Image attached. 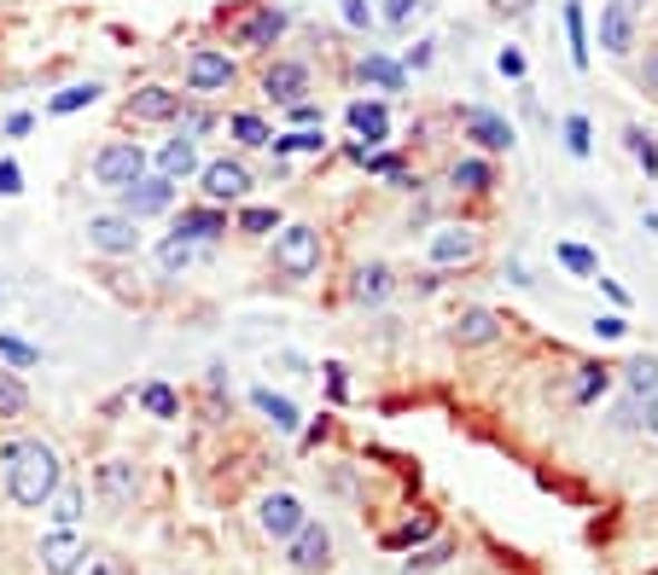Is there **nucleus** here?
Listing matches in <instances>:
<instances>
[{"label":"nucleus","instance_id":"nucleus-34","mask_svg":"<svg viewBox=\"0 0 658 575\" xmlns=\"http://www.w3.org/2000/svg\"><path fill=\"white\" fill-rule=\"evenodd\" d=\"M227 135H234L239 146L257 151V146H268V140H274V128H268L257 111H234V117H227Z\"/></svg>","mask_w":658,"mask_h":575},{"label":"nucleus","instance_id":"nucleus-32","mask_svg":"<svg viewBox=\"0 0 658 575\" xmlns=\"http://www.w3.org/2000/svg\"><path fill=\"white\" fill-rule=\"evenodd\" d=\"M432 535H438V517H409L402 529L385 535V546H391V553H414V546H425Z\"/></svg>","mask_w":658,"mask_h":575},{"label":"nucleus","instance_id":"nucleus-15","mask_svg":"<svg viewBox=\"0 0 658 575\" xmlns=\"http://www.w3.org/2000/svg\"><path fill=\"white\" fill-rule=\"evenodd\" d=\"M181 88H164V82H146V88H135L129 93V105H122V111H129V122H175L181 117Z\"/></svg>","mask_w":658,"mask_h":575},{"label":"nucleus","instance_id":"nucleus-55","mask_svg":"<svg viewBox=\"0 0 658 575\" xmlns=\"http://www.w3.org/2000/svg\"><path fill=\"white\" fill-rule=\"evenodd\" d=\"M647 430L658 436V396H652V413H647Z\"/></svg>","mask_w":658,"mask_h":575},{"label":"nucleus","instance_id":"nucleus-6","mask_svg":"<svg viewBox=\"0 0 658 575\" xmlns=\"http://www.w3.org/2000/svg\"><path fill=\"white\" fill-rule=\"evenodd\" d=\"M198 187H205V204H245L251 198V169L239 163V157H210V163H198Z\"/></svg>","mask_w":658,"mask_h":575},{"label":"nucleus","instance_id":"nucleus-4","mask_svg":"<svg viewBox=\"0 0 658 575\" xmlns=\"http://www.w3.org/2000/svg\"><path fill=\"white\" fill-rule=\"evenodd\" d=\"M181 82L193 99H210V93H227L239 82V65H234V52H222V47H193Z\"/></svg>","mask_w":658,"mask_h":575},{"label":"nucleus","instance_id":"nucleus-43","mask_svg":"<svg viewBox=\"0 0 658 575\" xmlns=\"http://www.w3.org/2000/svg\"><path fill=\"white\" fill-rule=\"evenodd\" d=\"M0 360H12V366H41V349L23 344V337H12V331H0Z\"/></svg>","mask_w":658,"mask_h":575},{"label":"nucleus","instance_id":"nucleus-28","mask_svg":"<svg viewBox=\"0 0 658 575\" xmlns=\"http://www.w3.org/2000/svg\"><path fill=\"white\" fill-rule=\"evenodd\" d=\"M99 93H106L99 82H70V88H59L53 99H47V117H76V111H88Z\"/></svg>","mask_w":658,"mask_h":575},{"label":"nucleus","instance_id":"nucleus-7","mask_svg":"<svg viewBox=\"0 0 658 575\" xmlns=\"http://www.w3.org/2000/svg\"><path fill=\"white\" fill-rule=\"evenodd\" d=\"M88 250L99 256H135L140 250V221L122 216V209H99V216H88Z\"/></svg>","mask_w":658,"mask_h":575},{"label":"nucleus","instance_id":"nucleus-52","mask_svg":"<svg viewBox=\"0 0 658 575\" xmlns=\"http://www.w3.org/2000/svg\"><path fill=\"white\" fill-rule=\"evenodd\" d=\"M595 279H600V291H606V297H612L618 308H629V291H623V285H618V279H606V274H595Z\"/></svg>","mask_w":658,"mask_h":575},{"label":"nucleus","instance_id":"nucleus-17","mask_svg":"<svg viewBox=\"0 0 658 575\" xmlns=\"http://www.w3.org/2000/svg\"><path fill=\"white\" fill-rule=\"evenodd\" d=\"M263 93L274 105H297L303 93H310V65H297V59H274L263 70Z\"/></svg>","mask_w":658,"mask_h":575},{"label":"nucleus","instance_id":"nucleus-30","mask_svg":"<svg viewBox=\"0 0 658 575\" xmlns=\"http://www.w3.org/2000/svg\"><path fill=\"white\" fill-rule=\"evenodd\" d=\"M449 180H454V192H490V187H495V175H490L484 157H454Z\"/></svg>","mask_w":658,"mask_h":575},{"label":"nucleus","instance_id":"nucleus-12","mask_svg":"<svg viewBox=\"0 0 658 575\" xmlns=\"http://www.w3.org/2000/svg\"><path fill=\"white\" fill-rule=\"evenodd\" d=\"M88 541L76 529H47L41 535V575H82L88 569Z\"/></svg>","mask_w":658,"mask_h":575},{"label":"nucleus","instance_id":"nucleus-31","mask_svg":"<svg viewBox=\"0 0 658 575\" xmlns=\"http://www.w3.org/2000/svg\"><path fill=\"white\" fill-rule=\"evenodd\" d=\"M234 232H245V239H268V232H281V209L268 204H245L234 216Z\"/></svg>","mask_w":658,"mask_h":575},{"label":"nucleus","instance_id":"nucleus-48","mask_svg":"<svg viewBox=\"0 0 658 575\" xmlns=\"http://www.w3.org/2000/svg\"><path fill=\"white\" fill-rule=\"evenodd\" d=\"M286 111H292L297 128H321V105L315 99H297V105H286Z\"/></svg>","mask_w":658,"mask_h":575},{"label":"nucleus","instance_id":"nucleus-9","mask_svg":"<svg viewBox=\"0 0 658 575\" xmlns=\"http://www.w3.org/2000/svg\"><path fill=\"white\" fill-rule=\"evenodd\" d=\"M303 517H310V512H303V500H297L292 488H274V494H263V500H257V529H263L274 546H286V541L303 529Z\"/></svg>","mask_w":658,"mask_h":575},{"label":"nucleus","instance_id":"nucleus-45","mask_svg":"<svg viewBox=\"0 0 658 575\" xmlns=\"http://www.w3.org/2000/svg\"><path fill=\"white\" fill-rule=\"evenodd\" d=\"M495 70L508 76V82H524V52H519V47H501V52H495Z\"/></svg>","mask_w":658,"mask_h":575},{"label":"nucleus","instance_id":"nucleus-18","mask_svg":"<svg viewBox=\"0 0 658 575\" xmlns=\"http://www.w3.org/2000/svg\"><path fill=\"white\" fill-rule=\"evenodd\" d=\"M478 227H438L432 239H425V256L438 261V268H454V261H472L478 256Z\"/></svg>","mask_w":658,"mask_h":575},{"label":"nucleus","instance_id":"nucleus-1","mask_svg":"<svg viewBox=\"0 0 658 575\" xmlns=\"http://www.w3.org/2000/svg\"><path fill=\"white\" fill-rule=\"evenodd\" d=\"M0 483H7V500L18 512H41L53 500V488L65 483V465H59V448L41 436H12L0 442Z\"/></svg>","mask_w":658,"mask_h":575},{"label":"nucleus","instance_id":"nucleus-11","mask_svg":"<svg viewBox=\"0 0 658 575\" xmlns=\"http://www.w3.org/2000/svg\"><path fill=\"white\" fill-rule=\"evenodd\" d=\"M286 564H292L297 575H321L326 564H333V535H326V523L303 517V529L286 541Z\"/></svg>","mask_w":658,"mask_h":575},{"label":"nucleus","instance_id":"nucleus-49","mask_svg":"<svg viewBox=\"0 0 658 575\" xmlns=\"http://www.w3.org/2000/svg\"><path fill=\"white\" fill-rule=\"evenodd\" d=\"M595 331L606 337V344H612V337H623V331H629V320H623V314H600V320H595Z\"/></svg>","mask_w":658,"mask_h":575},{"label":"nucleus","instance_id":"nucleus-20","mask_svg":"<svg viewBox=\"0 0 658 575\" xmlns=\"http://www.w3.org/2000/svg\"><path fill=\"white\" fill-rule=\"evenodd\" d=\"M600 47L623 59L629 47H636V12L623 7V0H600Z\"/></svg>","mask_w":658,"mask_h":575},{"label":"nucleus","instance_id":"nucleus-37","mask_svg":"<svg viewBox=\"0 0 658 575\" xmlns=\"http://www.w3.org/2000/svg\"><path fill=\"white\" fill-rule=\"evenodd\" d=\"M606 389H612V366H583V378H577L571 396H577V407H595Z\"/></svg>","mask_w":658,"mask_h":575},{"label":"nucleus","instance_id":"nucleus-35","mask_svg":"<svg viewBox=\"0 0 658 575\" xmlns=\"http://www.w3.org/2000/svg\"><path fill=\"white\" fill-rule=\"evenodd\" d=\"M140 407H146L151 418H164V425H169V418H181V396H175L169 384H158V378L140 384Z\"/></svg>","mask_w":658,"mask_h":575},{"label":"nucleus","instance_id":"nucleus-51","mask_svg":"<svg viewBox=\"0 0 658 575\" xmlns=\"http://www.w3.org/2000/svg\"><path fill=\"white\" fill-rule=\"evenodd\" d=\"M326 389H333V401H344V389H350V378H344V366H326Z\"/></svg>","mask_w":658,"mask_h":575},{"label":"nucleus","instance_id":"nucleus-40","mask_svg":"<svg viewBox=\"0 0 658 575\" xmlns=\"http://www.w3.org/2000/svg\"><path fill=\"white\" fill-rule=\"evenodd\" d=\"M175 122H181L175 135H187V140H205L210 128H216V117H210V111H198V105H193V93L181 99V117H175Z\"/></svg>","mask_w":658,"mask_h":575},{"label":"nucleus","instance_id":"nucleus-44","mask_svg":"<svg viewBox=\"0 0 658 575\" xmlns=\"http://www.w3.org/2000/svg\"><path fill=\"white\" fill-rule=\"evenodd\" d=\"M425 7V0H385V23L391 30H409V18Z\"/></svg>","mask_w":658,"mask_h":575},{"label":"nucleus","instance_id":"nucleus-46","mask_svg":"<svg viewBox=\"0 0 658 575\" xmlns=\"http://www.w3.org/2000/svg\"><path fill=\"white\" fill-rule=\"evenodd\" d=\"M18 192H23V169L12 157H0V198H18Z\"/></svg>","mask_w":658,"mask_h":575},{"label":"nucleus","instance_id":"nucleus-41","mask_svg":"<svg viewBox=\"0 0 658 575\" xmlns=\"http://www.w3.org/2000/svg\"><path fill=\"white\" fill-rule=\"evenodd\" d=\"M553 256H560L571 274H583V279H595V274H600V256H595V250H583V245H571V239H566V245H553Z\"/></svg>","mask_w":658,"mask_h":575},{"label":"nucleus","instance_id":"nucleus-54","mask_svg":"<svg viewBox=\"0 0 658 575\" xmlns=\"http://www.w3.org/2000/svg\"><path fill=\"white\" fill-rule=\"evenodd\" d=\"M30 122H36L30 111H12V117H7V135H30Z\"/></svg>","mask_w":658,"mask_h":575},{"label":"nucleus","instance_id":"nucleus-42","mask_svg":"<svg viewBox=\"0 0 658 575\" xmlns=\"http://www.w3.org/2000/svg\"><path fill=\"white\" fill-rule=\"evenodd\" d=\"M566 146H571V157H589V151H595V128H589L583 111L566 117Z\"/></svg>","mask_w":658,"mask_h":575},{"label":"nucleus","instance_id":"nucleus-29","mask_svg":"<svg viewBox=\"0 0 658 575\" xmlns=\"http://www.w3.org/2000/svg\"><path fill=\"white\" fill-rule=\"evenodd\" d=\"M268 151H274V157H310V151H326V128H292V135H274Z\"/></svg>","mask_w":658,"mask_h":575},{"label":"nucleus","instance_id":"nucleus-36","mask_svg":"<svg viewBox=\"0 0 658 575\" xmlns=\"http://www.w3.org/2000/svg\"><path fill=\"white\" fill-rule=\"evenodd\" d=\"M623 384H629V396H636V401L658 396V360H652V355L629 360V366H623Z\"/></svg>","mask_w":658,"mask_h":575},{"label":"nucleus","instance_id":"nucleus-23","mask_svg":"<svg viewBox=\"0 0 658 575\" xmlns=\"http://www.w3.org/2000/svg\"><path fill=\"white\" fill-rule=\"evenodd\" d=\"M41 512L53 517V529H76V523L88 517V488H82V483H59L53 500H47Z\"/></svg>","mask_w":658,"mask_h":575},{"label":"nucleus","instance_id":"nucleus-21","mask_svg":"<svg viewBox=\"0 0 658 575\" xmlns=\"http://www.w3.org/2000/svg\"><path fill=\"white\" fill-rule=\"evenodd\" d=\"M449 337L461 349H484V344H495V337H501V320H495L490 308H461V314H454V326H449Z\"/></svg>","mask_w":658,"mask_h":575},{"label":"nucleus","instance_id":"nucleus-22","mask_svg":"<svg viewBox=\"0 0 658 575\" xmlns=\"http://www.w3.org/2000/svg\"><path fill=\"white\" fill-rule=\"evenodd\" d=\"M396 291V279H391V268H385V261H362V268H356V279H350V297H356L362 308H379V303H385Z\"/></svg>","mask_w":658,"mask_h":575},{"label":"nucleus","instance_id":"nucleus-25","mask_svg":"<svg viewBox=\"0 0 658 575\" xmlns=\"http://www.w3.org/2000/svg\"><path fill=\"white\" fill-rule=\"evenodd\" d=\"M251 401H257V413L268 418V425L274 430H281V436H297V425H303V413L286 401V396H274V389L268 384H257V389H251Z\"/></svg>","mask_w":658,"mask_h":575},{"label":"nucleus","instance_id":"nucleus-39","mask_svg":"<svg viewBox=\"0 0 658 575\" xmlns=\"http://www.w3.org/2000/svg\"><path fill=\"white\" fill-rule=\"evenodd\" d=\"M623 146H629V157H636L647 175H658V140L647 135V128H623Z\"/></svg>","mask_w":658,"mask_h":575},{"label":"nucleus","instance_id":"nucleus-19","mask_svg":"<svg viewBox=\"0 0 658 575\" xmlns=\"http://www.w3.org/2000/svg\"><path fill=\"white\" fill-rule=\"evenodd\" d=\"M350 128H356V140L367 146V151H379L391 140V111H385V99H350Z\"/></svg>","mask_w":658,"mask_h":575},{"label":"nucleus","instance_id":"nucleus-26","mask_svg":"<svg viewBox=\"0 0 658 575\" xmlns=\"http://www.w3.org/2000/svg\"><path fill=\"white\" fill-rule=\"evenodd\" d=\"M449 564H454V541L432 535L425 546H414V558H402L396 575H438V569H449Z\"/></svg>","mask_w":658,"mask_h":575},{"label":"nucleus","instance_id":"nucleus-2","mask_svg":"<svg viewBox=\"0 0 658 575\" xmlns=\"http://www.w3.org/2000/svg\"><path fill=\"white\" fill-rule=\"evenodd\" d=\"M321 261H326V245H321V232L310 221H292V227L274 232V268L286 279H315Z\"/></svg>","mask_w":658,"mask_h":575},{"label":"nucleus","instance_id":"nucleus-33","mask_svg":"<svg viewBox=\"0 0 658 575\" xmlns=\"http://www.w3.org/2000/svg\"><path fill=\"white\" fill-rule=\"evenodd\" d=\"M193 256H198V245L175 239V232H164V239H158V268H164V279L187 274V268H193Z\"/></svg>","mask_w":658,"mask_h":575},{"label":"nucleus","instance_id":"nucleus-13","mask_svg":"<svg viewBox=\"0 0 658 575\" xmlns=\"http://www.w3.org/2000/svg\"><path fill=\"white\" fill-rule=\"evenodd\" d=\"M461 122H467V140H472L478 151H490V157H501V151H513V146H519L513 122H508V117H495V111H484V105H467Z\"/></svg>","mask_w":658,"mask_h":575},{"label":"nucleus","instance_id":"nucleus-14","mask_svg":"<svg viewBox=\"0 0 658 575\" xmlns=\"http://www.w3.org/2000/svg\"><path fill=\"white\" fill-rule=\"evenodd\" d=\"M175 239H187V245H198V250H210L222 232H227V209L222 204H193V209H181L175 216Z\"/></svg>","mask_w":658,"mask_h":575},{"label":"nucleus","instance_id":"nucleus-38","mask_svg":"<svg viewBox=\"0 0 658 575\" xmlns=\"http://www.w3.org/2000/svg\"><path fill=\"white\" fill-rule=\"evenodd\" d=\"M23 407H30V389H23L18 373H0V418H23Z\"/></svg>","mask_w":658,"mask_h":575},{"label":"nucleus","instance_id":"nucleus-5","mask_svg":"<svg viewBox=\"0 0 658 575\" xmlns=\"http://www.w3.org/2000/svg\"><path fill=\"white\" fill-rule=\"evenodd\" d=\"M286 23H292V12H286V7H251V12H239V18H234L227 41H234L239 52H268V47H281Z\"/></svg>","mask_w":658,"mask_h":575},{"label":"nucleus","instance_id":"nucleus-10","mask_svg":"<svg viewBox=\"0 0 658 575\" xmlns=\"http://www.w3.org/2000/svg\"><path fill=\"white\" fill-rule=\"evenodd\" d=\"M117 209H122V216H135V221H146V216H169V209H175V180H164V175L146 169L135 187L117 192Z\"/></svg>","mask_w":658,"mask_h":575},{"label":"nucleus","instance_id":"nucleus-53","mask_svg":"<svg viewBox=\"0 0 658 575\" xmlns=\"http://www.w3.org/2000/svg\"><path fill=\"white\" fill-rule=\"evenodd\" d=\"M641 82H647V93H658V47L647 52V65H641Z\"/></svg>","mask_w":658,"mask_h":575},{"label":"nucleus","instance_id":"nucleus-8","mask_svg":"<svg viewBox=\"0 0 658 575\" xmlns=\"http://www.w3.org/2000/svg\"><path fill=\"white\" fill-rule=\"evenodd\" d=\"M140 494V465L135 459H99L94 465V500L106 512H129Z\"/></svg>","mask_w":658,"mask_h":575},{"label":"nucleus","instance_id":"nucleus-16","mask_svg":"<svg viewBox=\"0 0 658 575\" xmlns=\"http://www.w3.org/2000/svg\"><path fill=\"white\" fill-rule=\"evenodd\" d=\"M198 163H205V157H198V140H187V135H169L158 151H151V175L175 180V187H181V180H193Z\"/></svg>","mask_w":658,"mask_h":575},{"label":"nucleus","instance_id":"nucleus-50","mask_svg":"<svg viewBox=\"0 0 658 575\" xmlns=\"http://www.w3.org/2000/svg\"><path fill=\"white\" fill-rule=\"evenodd\" d=\"M425 65H432V41L409 47V59H402V70H425Z\"/></svg>","mask_w":658,"mask_h":575},{"label":"nucleus","instance_id":"nucleus-3","mask_svg":"<svg viewBox=\"0 0 658 575\" xmlns=\"http://www.w3.org/2000/svg\"><path fill=\"white\" fill-rule=\"evenodd\" d=\"M151 169V151L140 140H106L94 151V180L106 192H122V187H135V180Z\"/></svg>","mask_w":658,"mask_h":575},{"label":"nucleus","instance_id":"nucleus-24","mask_svg":"<svg viewBox=\"0 0 658 575\" xmlns=\"http://www.w3.org/2000/svg\"><path fill=\"white\" fill-rule=\"evenodd\" d=\"M356 70H362V82H373L379 93H402V88H409V70H402L391 52H362Z\"/></svg>","mask_w":658,"mask_h":575},{"label":"nucleus","instance_id":"nucleus-56","mask_svg":"<svg viewBox=\"0 0 658 575\" xmlns=\"http://www.w3.org/2000/svg\"><path fill=\"white\" fill-rule=\"evenodd\" d=\"M623 7H629V12H641V7H647V0H623Z\"/></svg>","mask_w":658,"mask_h":575},{"label":"nucleus","instance_id":"nucleus-47","mask_svg":"<svg viewBox=\"0 0 658 575\" xmlns=\"http://www.w3.org/2000/svg\"><path fill=\"white\" fill-rule=\"evenodd\" d=\"M338 7H344V23H350V30H367V23H373V7H367V0H338Z\"/></svg>","mask_w":658,"mask_h":575},{"label":"nucleus","instance_id":"nucleus-27","mask_svg":"<svg viewBox=\"0 0 658 575\" xmlns=\"http://www.w3.org/2000/svg\"><path fill=\"white\" fill-rule=\"evenodd\" d=\"M560 18H566L571 65H577V70H589V12H583V0H566V7H560Z\"/></svg>","mask_w":658,"mask_h":575}]
</instances>
